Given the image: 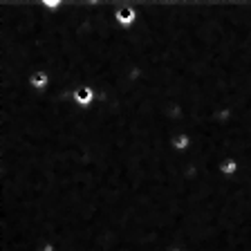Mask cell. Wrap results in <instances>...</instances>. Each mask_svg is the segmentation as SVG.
<instances>
[{"instance_id": "cell-1", "label": "cell", "mask_w": 251, "mask_h": 251, "mask_svg": "<svg viewBox=\"0 0 251 251\" xmlns=\"http://www.w3.org/2000/svg\"><path fill=\"white\" fill-rule=\"evenodd\" d=\"M115 23L126 31L132 29V27L137 25V9L130 5V2L121 0V5L117 7V11H115Z\"/></svg>"}, {"instance_id": "cell-2", "label": "cell", "mask_w": 251, "mask_h": 251, "mask_svg": "<svg viewBox=\"0 0 251 251\" xmlns=\"http://www.w3.org/2000/svg\"><path fill=\"white\" fill-rule=\"evenodd\" d=\"M72 101L78 105V108H92L97 103V90L92 85H76L72 94Z\"/></svg>"}, {"instance_id": "cell-3", "label": "cell", "mask_w": 251, "mask_h": 251, "mask_svg": "<svg viewBox=\"0 0 251 251\" xmlns=\"http://www.w3.org/2000/svg\"><path fill=\"white\" fill-rule=\"evenodd\" d=\"M18 70H21V68H18ZM27 83L36 90V92H45V90H50V85H52V76H50V72H45V70H36V72L27 74Z\"/></svg>"}, {"instance_id": "cell-4", "label": "cell", "mask_w": 251, "mask_h": 251, "mask_svg": "<svg viewBox=\"0 0 251 251\" xmlns=\"http://www.w3.org/2000/svg\"><path fill=\"white\" fill-rule=\"evenodd\" d=\"M171 148L179 155H186L191 148H193V137L188 135V132H177V135L171 137Z\"/></svg>"}, {"instance_id": "cell-5", "label": "cell", "mask_w": 251, "mask_h": 251, "mask_svg": "<svg viewBox=\"0 0 251 251\" xmlns=\"http://www.w3.org/2000/svg\"><path fill=\"white\" fill-rule=\"evenodd\" d=\"M218 173L222 175V177H226V179L235 177V175L240 173V162H238L235 157H225V159L218 164Z\"/></svg>"}, {"instance_id": "cell-6", "label": "cell", "mask_w": 251, "mask_h": 251, "mask_svg": "<svg viewBox=\"0 0 251 251\" xmlns=\"http://www.w3.org/2000/svg\"><path fill=\"white\" fill-rule=\"evenodd\" d=\"M164 103H166V101H164ZM166 117L173 126H177L184 117V108L179 103H166Z\"/></svg>"}, {"instance_id": "cell-7", "label": "cell", "mask_w": 251, "mask_h": 251, "mask_svg": "<svg viewBox=\"0 0 251 251\" xmlns=\"http://www.w3.org/2000/svg\"><path fill=\"white\" fill-rule=\"evenodd\" d=\"M41 5L45 11H50V14H58V11L63 9V5H65V0H41Z\"/></svg>"}]
</instances>
